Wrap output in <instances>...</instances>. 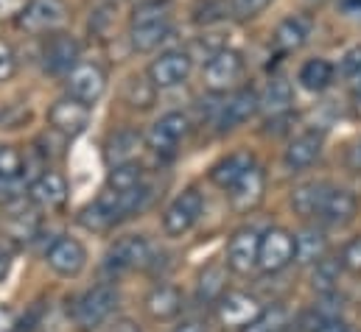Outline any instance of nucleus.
<instances>
[{"label":"nucleus","mask_w":361,"mask_h":332,"mask_svg":"<svg viewBox=\"0 0 361 332\" xmlns=\"http://www.w3.org/2000/svg\"><path fill=\"white\" fill-rule=\"evenodd\" d=\"M23 8H25V0H0V23L3 20H17Z\"/></svg>","instance_id":"a19ab883"},{"label":"nucleus","mask_w":361,"mask_h":332,"mask_svg":"<svg viewBox=\"0 0 361 332\" xmlns=\"http://www.w3.org/2000/svg\"><path fill=\"white\" fill-rule=\"evenodd\" d=\"M314 332H350V324L339 316V319H325V321H319Z\"/></svg>","instance_id":"79ce46f5"},{"label":"nucleus","mask_w":361,"mask_h":332,"mask_svg":"<svg viewBox=\"0 0 361 332\" xmlns=\"http://www.w3.org/2000/svg\"><path fill=\"white\" fill-rule=\"evenodd\" d=\"M154 95H157V87H154L152 79L135 76L126 84V103L135 106V109H149L154 103Z\"/></svg>","instance_id":"f704fd0d"},{"label":"nucleus","mask_w":361,"mask_h":332,"mask_svg":"<svg viewBox=\"0 0 361 332\" xmlns=\"http://www.w3.org/2000/svg\"><path fill=\"white\" fill-rule=\"evenodd\" d=\"M65 198H68V181L56 170H45L28 184V201L37 204V207L56 210V207L65 204Z\"/></svg>","instance_id":"a211bd4d"},{"label":"nucleus","mask_w":361,"mask_h":332,"mask_svg":"<svg viewBox=\"0 0 361 332\" xmlns=\"http://www.w3.org/2000/svg\"><path fill=\"white\" fill-rule=\"evenodd\" d=\"M356 210H359V198L350 190L331 187V193L325 196L322 210H319L317 218H319L322 226H345L356 218Z\"/></svg>","instance_id":"6ab92c4d"},{"label":"nucleus","mask_w":361,"mask_h":332,"mask_svg":"<svg viewBox=\"0 0 361 332\" xmlns=\"http://www.w3.org/2000/svg\"><path fill=\"white\" fill-rule=\"evenodd\" d=\"M11 330V313L8 310H0V332Z\"/></svg>","instance_id":"de8ad7c7"},{"label":"nucleus","mask_w":361,"mask_h":332,"mask_svg":"<svg viewBox=\"0 0 361 332\" xmlns=\"http://www.w3.org/2000/svg\"><path fill=\"white\" fill-rule=\"evenodd\" d=\"M258 251H261V232L252 226H244L233 232L227 243V268L235 274H250L258 268Z\"/></svg>","instance_id":"4468645a"},{"label":"nucleus","mask_w":361,"mask_h":332,"mask_svg":"<svg viewBox=\"0 0 361 332\" xmlns=\"http://www.w3.org/2000/svg\"><path fill=\"white\" fill-rule=\"evenodd\" d=\"M356 109H359V112H361V89H359V92H356Z\"/></svg>","instance_id":"603ef678"},{"label":"nucleus","mask_w":361,"mask_h":332,"mask_svg":"<svg viewBox=\"0 0 361 332\" xmlns=\"http://www.w3.org/2000/svg\"><path fill=\"white\" fill-rule=\"evenodd\" d=\"M264 187H267V176L261 167H250L227 193H230V204L238 210V212H247V210H255L264 198Z\"/></svg>","instance_id":"412c9836"},{"label":"nucleus","mask_w":361,"mask_h":332,"mask_svg":"<svg viewBox=\"0 0 361 332\" xmlns=\"http://www.w3.org/2000/svg\"><path fill=\"white\" fill-rule=\"evenodd\" d=\"M90 109L87 103H82V101H76V98H62V101H56L51 109H48V123H51V129L54 132H59L62 137H76V134H82L85 129H87V123H90Z\"/></svg>","instance_id":"9b49d317"},{"label":"nucleus","mask_w":361,"mask_h":332,"mask_svg":"<svg viewBox=\"0 0 361 332\" xmlns=\"http://www.w3.org/2000/svg\"><path fill=\"white\" fill-rule=\"evenodd\" d=\"M42 62H45V70H48V73H54V76H68V73L79 65V42H76L71 34L54 31V34L45 39Z\"/></svg>","instance_id":"ddd939ff"},{"label":"nucleus","mask_w":361,"mask_h":332,"mask_svg":"<svg viewBox=\"0 0 361 332\" xmlns=\"http://www.w3.org/2000/svg\"><path fill=\"white\" fill-rule=\"evenodd\" d=\"M350 84H353V92H359V89H361V70L353 76V79H350Z\"/></svg>","instance_id":"8fccbe9b"},{"label":"nucleus","mask_w":361,"mask_h":332,"mask_svg":"<svg viewBox=\"0 0 361 332\" xmlns=\"http://www.w3.org/2000/svg\"><path fill=\"white\" fill-rule=\"evenodd\" d=\"M204 8L213 11V3H204ZM210 20H219V14H207V17H204V23H210Z\"/></svg>","instance_id":"3c124183"},{"label":"nucleus","mask_w":361,"mask_h":332,"mask_svg":"<svg viewBox=\"0 0 361 332\" xmlns=\"http://www.w3.org/2000/svg\"><path fill=\"white\" fill-rule=\"evenodd\" d=\"M359 70H361V45H356V48H350V51L345 53V59H342V76L350 82Z\"/></svg>","instance_id":"ea45409f"},{"label":"nucleus","mask_w":361,"mask_h":332,"mask_svg":"<svg viewBox=\"0 0 361 332\" xmlns=\"http://www.w3.org/2000/svg\"><path fill=\"white\" fill-rule=\"evenodd\" d=\"M288 262H294V235L283 226H271L261 232V251H258V268L264 274H277Z\"/></svg>","instance_id":"6e6552de"},{"label":"nucleus","mask_w":361,"mask_h":332,"mask_svg":"<svg viewBox=\"0 0 361 332\" xmlns=\"http://www.w3.org/2000/svg\"><path fill=\"white\" fill-rule=\"evenodd\" d=\"M8 274V251L3 249V243H0V279Z\"/></svg>","instance_id":"a18cd8bd"},{"label":"nucleus","mask_w":361,"mask_h":332,"mask_svg":"<svg viewBox=\"0 0 361 332\" xmlns=\"http://www.w3.org/2000/svg\"><path fill=\"white\" fill-rule=\"evenodd\" d=\"M3 232H6V238L17 241V243H28V241H34V235L39 232V218H37V212L25 204V196L6 201Z\"/></svg>","instance_id":"dca6fc26"},{"label":"nucleus","mask_w":361,"mask_h":332,"mask_svg":"<svg viewBox=\"0 0 361 332\" xmlns=\"http://www.w3.org/2000/svg\"><path fill=\"white\" fill-rule=\"evenodd\" d=\"M14 70H17V56H14L11 45L0 39V82H8L14 76Z\"/></svg>","instance_id":"58836bf2"},{"label":"nucleus","mask_w":361,"mask_h":332,"mask_svg":"<svg viewBox=\"0 0 361 332\" xmlns=\"http://www.w3.org/2000/svg\"><path fill=\"white\" fill-rule=\"evenodd\" d=\"M342 271H345L342 257H328V254H325L322 260H317V262H314L311 288H314L317 293H331V290H336V282H339Z\"/></svg>","instance_id":"c756f323"},{"label":"nucleus","mask_w":361,"mask_h":332,"mask_svg":"<svg viewBox=\"0 0 361 332\" xmlns=\"http://www.w3.org/2000/svg\"><path fill=\"white\" fill-rule=\"evenodd\" d=\"M322 132H305V134H300V137H294L291 143H288V148H286V154H283V162L288 170H305V167H311L317 160H319V154H322Z\"/></svg>","instance_id":"4be33fe9"},{"label":"nucleus","mask_w":361,"mask_h":332,"mask_svg":"<svg viewBox=\"0 0 361 332\" xmlns=\"http://www.w3.org/2000/svg\"><path fill=\"white\" fill-rule=\"evenodd\" d=\"M288 109H291V87L283 79H274L261 95V112H267L269 117H280L288 115Z\"/></svg>","instance_id":"7c9ffc66"},{"label":"nucleus","mask_w":361,"mask_h":332,"mask_svg":"<svg viewBox=\"0 0 361 332\" xmlns=\"http://www.w3.org/2000/svg\"><path fill=\"white\" fill-rule=\"evenodd\" d=\"M171 332H204V327L196 324V321H188V324H182V327H177V330H171Z\"/></svg>","instance_id":"09e8293b"},{"label":"nucleus","mask_w":361,"mask_h":332,"mask_svg":"<svg viewBox=\"0 0 361 332\" xmlns=\"http://www.w3.org/2000/svg\"><path fill=\"white\" fill-rule=\"evenodd\" d=\"M261 112V95L255 89H238L224 106H221V115H219V129L221 132H230V129H238L241 123H247L252 115Z\"/></svg>","instance_id":"aec40b11"},{"label":"nucleus","mask_w":361,"mask_h":332,"mask_svg":"<svg viewBox=\"0 0 361 332\" xmlns=\"http://www.w3.org/2000/svg\"><path fill=\"white\" fill-rule=\"evenodd\" d=\"M109 332H140V324L137 321H132V319H121V321H115Z\"/></svg>","instance_id":"37998d69"},{"label":"nucleus","mask_w":361,"mask_h":332,"mask_svg":"<svg viewBox=\"0 0 361 332\" xmlns=\"http://www.w3.org/2000/svg\"><path fill=\"white\" fill-rule=\"evenodd\" d=\"M328 254V238L317 226H305L300 235H294V260L300 265H314Z\"/></svg>","instance_id":"a878e982"},{"label":"nucleus","mask_w":361,"mask_h":332,"mask_svg":"<svg viewBox=\"0 0 361 332\" xmlns=\"http://www.w3.org/2000/svg\"><path fill=\"white\" fill-rule=\"evenodd\" d=\"M171 34V3L169 0H146L132 11L129 39L137 53H149L160 48Z\"/></svg>","instance_id":"f257e3e1"},{"label":"nucleus","mask_w":361,"mask_h":332,"mask_svg":"<svg viewBox=\"0 0 361 332\" xmlns=\"http://www.w3.org/2000/svg\"><path fill=\"white\" fill-rule=\"evenodd\" d=\"M264 313V305L244 290H230L216 302V319L224 330H244Z\"/></svg>","instance_id":"20e7f679"},{"label":"nucleus","mask_w":361,"mask_h":332,"mask_svg":"<svg viewBox=\"0 0 361 332\" xmlns=\"http://www.w3.org/2000/svg\"><path fill=\"white\" fill-rule=\"evenodd\" d=\"M115 307H118V290L106 282L95 285L73 305V321L82 332H90L95 327H101L112 316Z\"/></svg>","instance_id":"f03ea898"},{"label":"nucleus","mask_w":361,"mask_h":332,"mask_svg":"<svg viewBox=\"0 0 361 332\" xmlns=\"http://www.w3.org/2000/svg\"><path fill=\"white\" fill-rule=\"evenodd\" d=\"M224 268L221 265H210L202 276H199V302H219L224 296Z\"/></svg>","instance_id":"72a5a7b5"},{"label":"nucleus","mask_w":361,"mask_h":332,"mask_svg":"<svg viewBox=\"0 0 361 332\" xmlns=\"http://www.w3.org/2000/svg\"><path fill=\"white\" fill-rule=\"evenodd\" d=\"M137 151H140V134L132 129H121L109 137L104 157L109 165H123V162H135Z\"/></svg>","instance_id":"bb28decb"},{"label":"nucleus","mask_w":361,"mask_h":332,"mask_svg":"<svg viewBox=\"0 0 361 332\" xmlns=\"http://www.w3.org/2000/svg\"><path fill=\"white\" fill-rule=\"evenodd\" d=\"M152 262V246L143 235H126L121 238L109 254H106V265L112 271H132V268H146Z\"/></svg>","instance_id":"f3484780"},{"label":"nucleus","mask_w":361,"mask_h":332,"mask_svg":"<svg viewBox=\"0 0 361 332\" xmlns=\"http://www.w3.org/2000/svg\"><path fill=\"white\" fill-rule=\"evenodd\" d=\"M202 210H204L202 193H199L196 187L182 190L180 196L169 204V210H166V215H163V229H166V235H171V238L188 235V232L196 226V221L202 218Z\"/></svg>","instance_id":"39448f33"},{"label":"nucleus","mask_w":361,"mask_h":332,"mask_svg":"<svg viewBox=\"0 0 361 332\" xmlns=\"http://www.w3.org/2000/svg\"><path fill=\"white\" fill-rule=\"evenodd\" d=\"M311 37V17L305 14H291L274 28V48L283 53L300 51Z\"/></svg>","instance_id":"5701e85b"},{"label":"nucleus","mask_w":361,"mask_h":332,"mask_svg":"<svg viewBox=\"0 0 361 332\" xmlns=\"http://www.w3.org/2000/svg\"><path fill=\"white\" fill-rule=\"evenodd\" d=\"M328 193H331L328 181H305L291 193V207L300 218H317Z\"/></svg>","instance_id":"393cba45"},{"label":"nucleus","mask_w":361,"mask_h":332,"mask_svg":"<svg viewBox=\"0 0 361 332\" xmlns=\"http://www.w3.org/2000/svg\"><path fill=\"white\" fill-rule=\"evenodd\" d=\"M342 265L350 274H361V235L345 243V249H342Z\"/></svg>","instance_id":"4c0bfd02"},{"label":"nucleus","mask_w":361,"mask_h":332,"mask_svg":"<svg viewBox=\"0 0 361 332\" xmlns=\"http://www.w3.org/2000/svg\"><path fill=\"white\" fill-rule=\"evenodd\" d=\"M146 310L154 321H171L182 313V290L174 285H157L146 296Z\"/></svg>","instance_id":"b1692460"},{"label":"nucleus","mask_w":361,"mask_h":332,"mask_svg":"<svg viewBox=\"0 0 361 332\" xmlns=\"http://www.w3.org/2000/svg\"><path fill=\"white\" fill-rule=\"evenodd\" d=\"M336 79V68L328 62V59H308L302 68H300V73H297V82L302 89H308V92H322V89H328L331 84Z\"/></svg>","instance_id":"cd10ccee"},{"label":"nucleus","mask_w":361,"mask_h":332,"mask_svg":"<svg viewBox=\"0 0 361 332\" xmlns=\"http://www.w3.org/2000/svg\"><path fill=\"white\" fill-rule=\"evenodd\" d=\"M20 173H23V154L11 146H0V196L17 187Z\"/></svg>","instance_id":"2f4dec72"},{"label":"nucleus","mask_w":361,"mask_h":332,"mask_svg":"<svg viewBox=\"0 0 361 332\" xmlns=\"http://www.w3.org/2000/svg\"><path fill=\"white\" fill-rule=\"evenodd\" d=\"M288 321V313L283 305H271V307H264V313L250 324L244 327V332H280Z\"/></svg>","instance_id":"c9c22d12"},{"label":"nucleus","mask_w":361,"mask_h":332,"mask_svg":"<svg viewBox=\"0 0 361 332\" xmlns=\"http://www.w3.org/2000/svg\"><path fill=\"white\" fill-rule=\"evenodd\" d=\"M188 129H190V120H188L182 112H169V115H163V117L152 126V132L146 134V143H149V148H152L157 157L171 160V157L177 154L180 143L185 140Z\"/></svg>","instance_id":"0eeeda50"},{"label":"nucleus","mask_w":361,"mask_h":332,"mask_svg":"<svg viewBox=\"0 0 361 332\" xmlns=\"http://www.w3.org/2000/svg\"><path fill=\"white\" fill-rule=\"evenodd\" d=\"M45 260L59 276H79L87 268V249L76 238H56L45 251Z\"/></svg>","instance_id":"f8f14e48"},{"label":"nucleus","mask_w":361,"mask_h":332,"mask_svg":"<svg viewBox=\"0 0 361 332\" xmlns=\"http://www.w3.org/2000/svg\"><path fill=\"white\" fill-rule=\"evenodd\" d=\"M123 218V207H121V193L112 187H104L90 204L79 212V224L90 232H104L112 224H118Z\"/></svg>","instance_id":"1a4fd4ad"},{"label":"nucleus","mask_w":361,"mask_h":332,"mask_svg":"<svg viewBox=\"0 0 361 332\" xmlns=\"http://www.w3.org/2000/svg\"><path fill=\"white\" fill-rule=\"evenodd\" d=\"M68 23L65 0H28L17 17V28L25 34H54Z\"/></svg>","instance_id":"7ed1b4c3"},{"label":"nucleus","mask_w":361,"mask_h":332,"mask_svg":"<svg viewBox=\"0 0 361 332\" xmlns=\"http://www.w3.org/2000/svg\"><path fill=\"white\" fill-rule=\"evenodd\" d=\"M339 6H342L345 11H350V14L361 11V0H339Z\"/></svg>","instance_id":"49530a36"},{"label":"nucleus","mask_w":361,"mask_h":332,"mask_svg":"<svg viewBox=\"0 0 361 332\" xmlns=\"http://www.w3.org/2000/svg\"><path fill=\"white\" fill-rule=\"evenodd\" d=\"M348 165L353 167V170H361V137L353 143V148L348 151Z\"/></svg>","instance_id":"c03bdc74"},{"label":"nucleus","mask_w":361,"mask_h":332,"mask_svg":"<svg viewBox=\"0 0 361 332\" xmlns=\"http://www.w3.org/2000/svg\"><path fill=\"white\" fill-rule=\"evenodd\" d=\"M190 70H193V56L188 51H166L152 62L149 79L157 89H171L188 82Z\"/></svg>","instance_id":"9d476101"},{"label":"nucleus","mask_w":361,"mask_h":332,"mask_svg":"<svg viewBox=\"0 0 361 332\" xmlns=\"http://www.w3.org/2000/svg\"><path fill=\"white\" fill-rule=\"evenodd\" d=\"M106 92V73L98 68V65H90V62H79L71 73H68V95L92 106L101 95Z\"/></svg>","instance_id":"2eb2a0df"},{"label":"nucleus","mask_w":361,"mask_h":332,"mask_svg":"<svg viewBox=\"0 0 361 332\" xmlns=\"http://www.w3.org/2000/svg\"><path fill=\"white\" fill-rule=\"evenodd\" d=\"M244 76V56L230 48H219L216 53L207 56L204 65V87L210 92H227Z\"/></svg>","instance_id":"423d86ee"},{"label":"nucleus","mask_w":361,"mask_h":332,"mask_svg":"<svg viewBox=\"0 0 361 332\" xmlns=\"http://www.w3.org/2000/svg\"><path fill=\"white\" fill-rule=\"evenodd\" d=\"M143 184V170L137 162H123V165H112L109 176H106V187L118 190V193H126V190H135Z\"/></svg>","instance_id":"473e14b6"},{"label":"nucleus","mask_w":361,"mask_h":332,"mask_svg":"<svg viewBox=\"0 0 361 332\" xmlns=\"http://www.w3.org/2000/svg\"><path fill=\"white\" fill-rule=\"evenodd\" d=\"M269 3L271 0H230V8H233V14H235L238 20H252V17H258Z\"/></svg>","instance_id":"e433bc0d"},{"label":"nucleus","mask_w":361,"mask_h":332,"mask_svg":"<svg viewBox=\"0 0 361 332\" xmlns=\"http://www.w3.org/2000/svg\"><path fill=\"white\" fill-rule=\"evenodd\" d=\"M250 167H255L252 162V157L247 154V151H238V154H230V157H224L219 165L210 170V179L221 187V190H230Z\"/></svg>","instance_id":"c85d7f7f"}]
</instances>
